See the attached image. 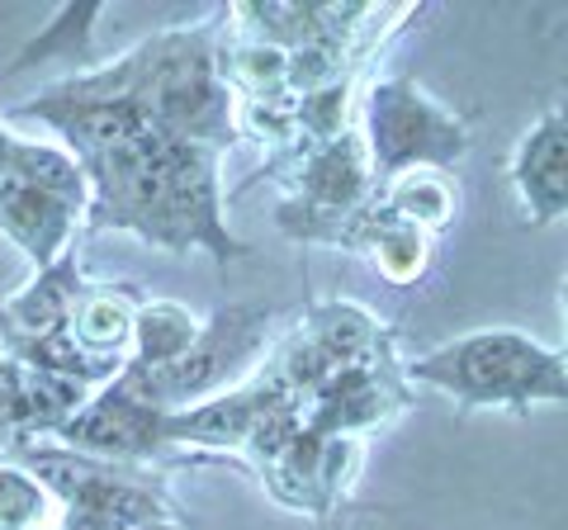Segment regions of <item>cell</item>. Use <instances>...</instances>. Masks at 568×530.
Here are the masks:
<instances>
[{"label":"cell","mask_w":568,"mask_h":530,"mask_svg":"<svg viewBox=\"0 0 568 530\" xmlns=\"http://www.w3.org/2000/svg\"><path fill=\"white\" fill-rule=\"evenodd\" d=\"M6 459L24 465L58 507H91L110 517L119 530H138L162 517H181L171 498V473L148 465H110V459L81 455L58 440H20Z\"/></svg>","instance_id":"cell-6"},{"label":"cell","mask_w":568,"mask_h":530,"mask_svg":"<svg viewBox=\"0 0 568 530\" xmlns=\"http://www.w3.org/2000/svg\"><path fill=\"white\" fill-rule=\"evenodd\" d=\"M10 147H14V129H10L6 119H0V175L10 171Z\"/></svg>","instance_id":"cell-23"},{"label":"cell","mask_w":568,"mask_h":530,"mask_svg":"<svg viewBox=\"0 0 568 530\" xmlns=\"http://www.w3.org/2000/svg\"><path fill=\"white\" fill-rule=\"evenodd\" d=\"M166 417L162 408H152L148 398L133 394V384L114 375L110 384H100L95 394H85V402L71 412L62 427H58V446H71L81 455H95V459H110V465H148V469H233L223 459H209V455H190V450H175L171 446V431H166Z\"/></svg>","instance_id":"cell-8"},{"label":"cell","mask_w":568,"mask_h":530,"mask_svg":"<svg viewBox=\"0 0 568 530\" xmlns=\"http://www.w3.org/2000/svg\"><path fill=\"white\" fill-rule=\"evenodd\" d=\"M200 327H204V317L185 304H175V298H142L133 313V342H129L123 369L152 375V369L171 365L175 356L190 350V342L200 337Z\"/></svg>","instance_id":"cell-18"},{"label":"cell","mask_w":568,"mask_h":530,"mask_svg":"<svg viewBox=\"0 0 568 530\" xmlns=\"http://www.w3.org/2000/svg\"><path fill=\"white\" fill-rule=\"evenodd\" d=\"M0 455H6V440H0Z\"/></svg>","instance_id":"cell-25"},{"label":"cell","mask_w":568,"mask_h":530,"mask_svg":"<svg viewBox=\"0 0 568 530\" xmlns=\"http://www.w3.org/2000/svg\"><path fill=\"white\" fill-rule=\"evenodd\" d=\"M375 194H379V204L388 208V214L422 227L426 237L446 233V227L459 218V185H455L450 171H426V166L403 171L388 185H379Z\"/></svg>","instance_id":"cell-19"},{"label":"cell","mask_w":568,"mask_h":530,"mask_svg":"<svg viewBox=\"0 0 568 530\" xmlns=\"http://www.w3.org/2000/svg\"><path fill=\"white\" fill-rule=\"evenodd\" d=\"M361 469H365V440L317 436L304 427L290 446L271 455L265 465H256L252 473L280 507L298 511V517H313L323 530H336V511L351 507Z\"/></svg>","instance_id":"cell-9"},{"label":"cell","mask_w":568,"mask_h":530,"mask_svg":"<svg viewBox=\"0 0 568 530\" xmlns=\"http://www.w3.org/2000/svg\"><path fill=\"white\" fill-rule=\"evenodd\" d=\"M85 394H95V388L39 375V369L0 356V440H6V455L20 440H52L62 421L85 402Z\"/></svg>","instance_id":"cell-14"},{"label":"cell","mask_w":568,"mask_h":530,"mask_svg":"<svg viewBox=\"0 0 568 530\" xmlns=\"http://www.w3.org/2000/svg\"><path fill=\"white\" fill-rule=\"evenodd\" d=\"M403 379L436 388L440 398L455 402L459 417L497 408L526 421L540 402H568L564 350L521 327H478L450 337L426 356L407 360Z\"/></svg>","instance_id":"cell-2"},{"label":"cell","mask_w":568,"mask_h":530,"mask_svg":"<svg viewBox=\"0 0 568 530\" xmlns=\"http://www.w3.org/2000/svg\"><path fill=\"white\" fill-rule=\"evenodd\" d=\"M48 530H119V526L110 517H100V511H91V507H58Z\"/></svg>","instance_id":"cell-22"},{"label":"cell","mask_w":568,"mask_h":530,"mask_svg":"<svg viewBox=\"0 0 568 530\" xmlns=\"http://www.w3.org/2000/svg\"><path fill=\"white\" fill-rule=\"evenodd\" d=\"M6 175H14V181H24L33 190H43V194H58V200H67V204L91 208V181H85L81 162L62 143H39V137L14 133Z\"/></svg>","instance_id":"cell-20"},{"label":"cell","mask_w":568,"mask_h":530,"mask_svg":"<svg viewBox=\"0 0 568 530\" xmlns=\"http://www.w3.org/2000/svg\"><path fill=\"white\" fill-rule=\"evenodd\" d=\"M85 181H91L85 233H129L171 256L209 252L223 275L252 256V246L227 227L223 152L156 133L119 162L95 166Z\"/></svg>","instance_id":"cell-1"},{"label":"cell","mask_w":568,"mask_h":530,"mask_svg":"<svg viewBox=\"0 0 568 530\" xmlns=\"http://www.w3.org/2000/svg\"><path fill=\"white\" fill-rule=\"evenodd\" d=\"M81 271V252L71 246L67 256H58L43 271H29L20 289L0 294V356L20 360L39 375L81 384V388H100L119 375V360H100L67 337V313L77 304V294L85 285Z\"/></svg>","instance_id":"cell-5"},{"label":"cell","mask_w":568,"mask_h":530,"mask_svg":"<svg viewBox=\"0 0 568 530\" xmlns=\"http://www.w3.org/2000/svg\"><path fill=\"white\" fill-rule=\"evenodd\" d=\"M52 511H58L52 492L24 465L0 455V530H48Z\"/></svg>","instance_id":"cell-21"},{"label":"cell","mask_w":568,"mask_h":530,"mask_svg":"<svg viewBox=\"0 0 568 530\" xmlns=\"http://www.w3.org/2000/svg\"><path fill=\"white\" fill-rule=\"evenodd\" d=\"M355 133H361L375 190L403 171H450L474 147L469 123L413 77L369 81L355 104Z\"/></svg>","instance_id":"cell-3"},{"label":"cell","mask_w":568,"mask_h":530,"mask_svg":"<svg viewBox=\"0 0 568 530\" xmlns=\"http://www.w3.org/2000/svg\"><path fill=\"white\" fill-rule=\"evenodd\" d=\"M85 208L67 204L58 194H43L14 175H0V237L20 252L33 271H43L71 246H81Z\"/></svg>","instance_id":"cell-13"},{"label":"cell","mask_w":568,"mask_h":530,"mask_svg":"<svg viewBox=\"0 0 568 530\" xmlns=\"http://www.w3.org/2000/svg\"><path fill=\"white\" fill-rule=\"evenodd\" d=\"M351 252H361L369 265H375V275L384 279V285L413 289L426 279V271H432L436 242L426 237L422 227L388 214V208L379 204V194H369L365 208H361V233H355Z\"/></svg>","instance_id":"cell-17"},{"label":"cell","mask_w":568,"mask_h":530,"mask_svg":"<svg viewBox=\"0 0 568 530\" xmlns=\"http://www.w3.org/2000/svg\"><path fill=\"white\" fill-rule=\"evenodd\" d=\"M280 332V313L265 304H223L204 317L200 337L190 342L185 356H175L171 365L152 369V375H133L119 369L133 384L138 398H148L162 412H181L194 402H209L237 388L265 365Z\"/></svg>","instance_id":"cell-4"},{"label":"cell","mask_w":568,"mask_h":530,"mask_svg":"<svg viewBox=\"0 0 568 530\" xmlns=\"http://www.w3.org/2000/svg\"><path fill=\"white\" fill-rule=\"evenodd\" d=\"M138 304H142L138 285H119V279H85L77 304H71V313H67V337L77 342L85 356L123 365L129 360Z\"/></svg>","instance_id":"cell-16"},{"label":"cell","mask_w":568,"mask_h":530,"mask_svg":"<svg viewBox=\"0 0 568 530\" xmlns=\"http://www.w3.org/2000/svg\"><path fill=\"white\" fill-rule=\"evenodd\" d=\"M294 175L290 185L294 204L304 208H323V214H346V208H361L369 194H375V175H369L365 162V147H361V133H342L323 147H308L294 156Z\"/></svg>","instance_id":"cell-15"},{"label":"cell","mask_w":568,"mask_h":530,"mask_svg":"<svg viewBox=\"0 0 568 530\" xmlns=\"http://www.w3.org/2000/svg\"><path fill=\"white\" fill-rule=\"evenodd\" d=\"M284 394H290V388L275 384L265 369H256L252 379L237 384V388H227V394L171 412L166 417L171 446L175 450H190V455L223 459V465H233L237 473H246V465H242L246 440H252V431L261 427L265 412H271Z\"/></svg>","instance_id":"cell-11"},{"label":"cell","mask_w":568,"mask_h":530,"mask_svg":"<svg viewBox=\"0 0 568 530\" xmlns=\"http://www.w3.org/2000/svg\"><path fill=\"white\" fill-rule=\"evenodd\" d=\"M384 356H394V327L379 323L365 304L327 298V304H308L304 317H294L280 332L261 369L275 384L290 388V394H313L317 384H327L342 369L384 360Z\"/></svg>","instance_id":"cell-7"},{"label":"cell","mask_w":568,"mask_h":530,"mask_svg":"<svg viewBox=\"0 0 568 530\" xmlns=\"http://www.w3.org/2000/svg\"><path fill=\"white\" fill-rule=\"evenodd\" d=\"M138 530H190L181 517H162V521H148V526H138Z\"/></svg>","instance_id":"cell-24"},{"label":"cell","mask_w":568,"mask_h":530,"mask_svg":"<svg viewBox=\"0 0 568 530\" xmlns=\"http://www.w3.org/2000/svg\"><path fill=\"white\" fill-rule=\"evenodd\" d=\"M413 408V384L403 379V365L394 356L369 360L332 375L304 394V427L317 436H355L365 440L375 427L394 421L398 412Z\"/></svg>","instance_id":"cell-10"},{"label":"cell","mask_w":568,"mask_h":530,"mask_svg":"<svg viewBox=\"0 0 568 530\" xmlns=\"http://www.w3.org/2000/svg\"><path fill=\"white\" fill-rule=\"evenodd\" d=\"M507 181L521 204L530 233L564 223L568 214V123L564 110H545L530 119V129L517 137L507 156Z\"/></svg>","instance_id":"cell-12"}]
</instances>
